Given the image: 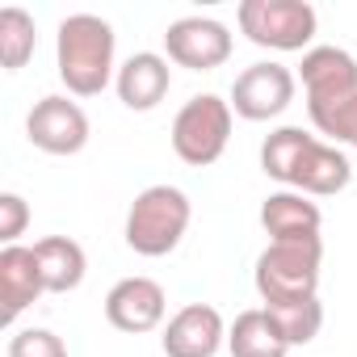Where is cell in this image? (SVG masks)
Masks as SVG:
<instances>
[{
    "label": "cell",
    "mask_w": 357,
    "mask_h": 357,
    "mask_svg": "<svg viewBox=\"0 0 357 357\" xmlns=\"http://www.w3.org/2000/svg\"><path fill=\"white\" fill-rule=\"evenodd\" d=\"M55 63H59V80L68 84V93L76 97H97L105 93L114 76V30L105 17L97 13H72L59 22V38H55Z\"/></svg>",
    "instance_id": "cell-1"
},
{
    "label": "cell",
    "mask_w": 357,
    "mask_h": 357,
    "mask_svg": "<svg viewBox=\"0 0 357 357\" xmlns=\"http://www.w3.org/2000/svg\"><path fill=\"white\" fill-rule=\"evenodd\" d=\"M319 261H324V240H273L261 257H257V294L265 298V307L278 303H298V298H315L319 290Z\"/></svg>",
    "instance_id": "cell-2"
},
{
    "label": "cell",
    "mask_w": 357,
    "mask_h": 357,
    "mask_svg": "<svg viewBox=\"0 0 357 357\" xmlns=\"http://www.w3.org/2000/svg\"><path fill=\"white\" fill-rule=\"evenodd\" d=\"M190 215H194V206L176 185H151L130 202L126 244L139 257H168L181 244V236L190 227Z\"/></svg>",
    "instance_id": "cell-3"
},
{
    "label": "cell",
    "mask_w": 357,
    "mask_h": 357,
    "mask_svg": "<svg viewBox=\"0 0 357 357\" xmlns=\"http://www.w3.org/2000/svg\"><path fill=\"white\" fill-rule=\"evenodd\" d=\"M231 101L215 97V93H198L181 105V114L172 118V151L194 168L215 164L227 151L231 139Z\"/></svg>",
    "instance_id": "cell-4"
},
{
    "label": "cell",
    "mask_w": 357,
    "mask_h": 357,
    "mask_svg": "<svg viewBox=\"0 0 357 357\" xmlns=\"http://www.w3.org/2000/svg\"><path fill=\"white\" fill-rule=\"evenodd\" d=\"M315 9L307 0H244L240 5V30L248 43L269 51H303L315 38Z\"/></svg>",
    "instance_id": "cell-5"
},
{
    "label": "cell",
    "mask_w": 357,
    "mask_h": 357,
    "mask_svg": "<svg viewBox=\"0 0 357 357\" xmlns=\"http://www.w3.org/2000/svg\"><path fill=\"white\" fill-rule=\"evenodd\" d=\"M303 89H307V114H328L357 97V59L340 47H311L298 63Z\"/></svg>",
    "instance_id": "cell-6"
},
{
    "label": "cell",
    "mask_w": 357,
    "mask_h": 357,
    "mask_svg": "<svg viewBox=\"0 0 357 357\" xmlns=\"http://www.w3.org/2000/svg\"><path fill=\"white\" fill-rule=\"evenodd\" d=\"M164 51L176 68L215 72L231 59V30L215 17H181L164 34Z\"/></svg>",
    "instance_id": "cell-7"
},
{
    "label": "cell",
    "mask_w": 357,
    "mask_h": 357,
    "mask_svg": "<svg viewBox=\"0 0 357 357\" xmlns=\"http://www.w3.org/2000/svg\"><path fill=\"white\" fill-rule=\"evenodd\" d=\"M294 72L286 63H252L231 84V109L248 122H269L294 101Z\"/></svg>",
    "instance_id": "cell-8"
},
{
    "label": "cell",
    "mask_w": 357,
    "mask_h": 357,
    "mask_svg": "<svg viewBox=\"0 0 357 357\" xmlns=\"http://www.w3.org/2000/svg\"><path fill=\"white\" fill-rule=\"evenodd\" d=\"M26 135L47 155H76L89 143V118L68 97H43L26 118Z\"/></svg>",
    "instance_id": "cell-9"
},
{
    "label": "cell",
    "mask_w": 357,
    "mask_h": 357,
    "mask_svg": "<svg viewBox=\"0 0 357 357\" xmlns=\"http://www.w3.org/2000/svg\"><path fill=\"white\" fill-rule=\"evenodd\" d=\"M223 340H227V328L211 303L181 307L164 328V353L168 357H215L223 349Z\"/></svg>",
    "instance_id": "cell-10"
},
{
    "label": "cell",
    "mask_w": 357,
    "mask_h": 357,
    "mask_svg": "<svg viewBox=\"0 0 357 357\" xmlns=\"http://www.w3.org/2000/svg\"><path fill=\"white\" fill-rule=\"evenodd\" d=\"M168 311L164 286L151 278H122L109 294H105V319L118 332H151Z\"/></svg>",
    "instance_id": "cell-11"
},
{
    "label": "cell",
    "mask_w": 357,
    "mask_h": 357,
    "mask_svg": "<svg viewBox=\"0 0 357 357\" xmlns=\"http://www.w3.org/2000/svg\"><path fill=\"white\" fill-rule=\"evenodd\" d=\"M38 294H47V282L34 248L26 244L0 248V324H13Z\"/></svg>",
    "instance_id": "cell-12"
},
{
    "label": "cell",
    "mask_w": 357,
    "mask_h": 357,
    "mask_svg": "<svg viewBox=\"0 0 357 357\" xmlns=\"http://www.w3.org/2000/svg\"><path fill=\"white\" fill-rule=\"evenodd\" d=\"M114 89H118V101H122L126 109L147 114V109H155V105L168 97V89H172V68H168L164 55L139 51V55H130V59L118 68Z\"/></svg>",
    "instance_id": "cell-13"
},
{
    "label": "cell",
    "mask_w": 357,
    "mask_h": 357,
    "mask_svg": "<svg viewBox=\"0 0 357 357\" xmlns=\"http://www.w3.org/2000/svg\"><path fill=\"white\" fill-rule=\"evenodd\" d=\"M319 223H324L319 206L298 190H282L261 202V227L273 240H311L319 236Z\"/></svg>",
    "instance_id": "cell-14"
},
{
    "label": "cell",
    "mask_w": 357,
    "mask_h": 357,
    "mask_svg": "<svg viewBox=\"0 0 357 357\" xmlns=\"http://www.w3.org/2000/svg\"><path fill=\"white\" fill-rule=\"evenodd\" d=\"M353 181V164L344 151H336L332 143H311V151L303 155L298 172H294V190L307 194V198H328V194H340L344 185Z\"/></svg>",
    "instance_id": "cell-15"
},
{
    "label": "cell",
    "mask_w": 357,
    "mask_h": 357,
    "mask_svg": "<svg viewBox=\"0 0 357 357\" xmlns=\"http://www.w3.org/2000/svg\"><path fill=\"white\" fill-rule=\"evenodd\" d=\"M227 349H231V357H286L290 353L282 328L273 324V315L265 307L236 315V324L227 328Z\"/></svg>",
    "instance_id": "cell-16"
},
{
    "label": "cell",
    "mask_w": 357,
    "mask_h": 357,
    "mask_svg": "<svg viewBox=\"0 0 357 357\" xmlns=\"http://www.w3.org/2000/svg\"><path fill=\"white\" fill-rule=\"evenodd\" d=\"M34 257H38V265H43L47 294H68V290H76V286L84 282L89 261H84V248H80L76 240H68V236H47V240L34 244Z\"/></svg>",
    "instance_id": "cell-17"
},
{
    "label": "cell",
    "mask_w": 357,
    "mask_h": 357,
    "mask_svg": "<svg viewBox=\"0 0 357 357\" xmlns=\"http://www.w3.org/2000/svg\"><path fill=\"white\" fill-rule=\"evenodd\" d=\"M315 135H307L303 126H278L265 143H261V168L265 176H273V181L282 185H294V172L303 164V155L311 151Z\"/></svg>",
    "instance_id": "cell-18"
},
{
    "label": "cell",
    "mask_w": 357,
    "mask_h": 357,
    "mask_svg": "<svg viewBox=\"0 0 357 357\" xmlns=\"http://www.w3.org/2000/svg\"><path fill=\"white\" fill-rule=\"evenodd\" d=\"M38 47V30H34V17L17 5L0 9V63H5V72H17L30 63Z\"/></svg>",
    "instance_id": "cell-19"
},
{
    "label": "cell",
    "mask_w": 357,
    "mask_h": 357,
    "mask_svg": "<svg viewBox=\"0 0 357 357\" xmlns=\"http://www.w3.org/2000/svg\"><path fill=\"white\" fill-rule=\"evenodd\" d=\"M265 311L273 315V324L282 328V336H286L290 349L294 344H311L319 336V328H324V303H319V294L315 298H298V303H278V307H265Z\"/></svg>",
    "instance_id": "cell-20"
},
{
    "label": "cell",
    "mask_w": 357,
    "mask_h": 357,
    "mask_svg": "<svg viewBox=\"0 0 357 357\" xmlns=\"http://www.w3.org/2000/svg\"><path fill=\"white\" fill-rule=\"evenodd\" d=\"M9 357H68V344L51 328H22L9 340Z\"/></svg>",
    "instance_id": "cell-21"
},
{
    "label": "cell",
    "mask_w": 357,
    "mask_h": 357,
    "mask_svg": "<svg viewBox=\"0 0 357 357\" xmlns=\"http://www.w3.org/2000/svg\"><path fill=\"white\" fill-rule=\"evenodd\" d=\"M311 122H315V130L332 135L336 143L357 147V97H349L344 105H336V109H328V114H315Z\"/></svg>",
    "instance_id": "cell-22"
},
{
    "label": "cell",
    "mask_w": 357,
    "mask_h": 357,
    "mask_svg": "<svg viewBox=\"0 0 357 357\" xmlns=\"http://www.w3.org/2000/svg\"><path fill=\"white\" fill-rule=\"evenodd\" d=\"M26 223H30L26 198H17V194H0V240H5V248L17 244V236L26 231Z\"/></svg>",
    "instance_id": "cell-23"
}]
</instances>
